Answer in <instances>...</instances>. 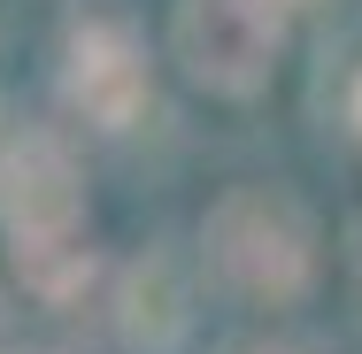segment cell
Instances as JSON below:
<instances>
[{"label": "cell", "instance_id": "cell-1", "mask_svg": "<svg viewBox=\"0 0 362 354\" xmlns=\"http://www.w3.org/2000/svg\"><path fill=\"white\" fill-rule=\"evenodd\" d=\"M316 216L293 201L286 185H231L201 216V278L231 308H300L316 285Z\"/></svg>", "mask_w": 362, "mask_h": 354}, {"label": "cell", "instance_id": "cell-2", "mask_svg": "<svg viewBox=\"0 0 362 354\" xmlns=\"http://www.w3.org/2000/svg\"><path fill=\"white\" fill-rule=\"evenodd\" d=\"M286 8L278 0H177L170 8V62L209 100H255L286 62Z\"/></svg>", "mask_w": 362, "mask_h": 354}, {"label": "cell", "instance_id": "cell-3", "mask_svg": "<svg viewBox=\"0 0 362 354\" xmlns=\"http://www.w3.org/2000/svg\"><path fill=\"white\" fill-rule=\"evenodd\" d=\"M62 100H70V116H85L93 131H132L146 116V100H154V70H146V47L132 23H116V16H85L70 39H62Z\"/></svg>", "mask_w": 362, "mask_h": 354}, {"label": "cell", "instance_id": "cell-4", "mask_svg": "<svg viewBox=\"0 0 362 354\" xmlns=\"http://www.w3.org/2000/svg\"><path fill=\"white\" fill-rule=\"evenodd\" d=\"M0 231L16 239H70L85 231V177L77 154L39 124L0 131Z\"/></svg>", "mask_w": 362, "mask_h": 354}, {"label": "cell", "instance_id": "cell-5", "mask_svg": "<svg viewBox=\"0 0 362 354\" xmlns=\"http://www.w3.org/2000/svg\"><path fill=\"white\" fill-rule=\"evenodd\" d=\"M116 324H124L132 347H170V339L185 331V285H177V270H170L162 254L132 262V278L116 293Z\"/></svg>", "mask_w": 362, "mask_h": 354}, {"label": "cell", "instance_id": "cell-6", "mask_svg": "<svg viewBox=\"0 0 362 354\" xmlns=\"http://www.w3.org/2000/svg\"><path fill=\"white\" fill-rule=\"evenodd\" d=\"M8 254H16L23 293H39V300H77L93 285V270H100V254H93L85 231H70V239H16Z\"/></svg>", "mask_w": 362, "mask_h": 354}, {"label": "cell", "instance_id": "cell-7", "mask_svg": "<svg viewBox=\"0 0 362 354\" xmlns=\"http://www.w3.org/2000/svg\"><path fill=\"white\" fill-rule=\"evenodd\" d=\"M216 354H300V347H286V339H270V331H239V339H223Z\"/></svg>", "mask_w": 362, "mask_h": 354}, {"label": "cell", "instance_id": "cell-8", "mask_svg": "<svg viewBox=\"0 0 362 354\" xmlns=\"http://www.w3.org/2000/svg\"><path fill=\"white\" fill-rule=\"evenodd\" d=\"M347 124H355V139H362V70H355V85H347Z\"/></svg>", "mask_w": 362, "mask_h": 354}, {"label": "cell", "instance_id": "cell-9", "mask_svg": "<svg viewBox=\"0 0 362 354\" xmlns=\"http://www.w3.org/2000/svg\"><path fill=\"white\" fill-rule=\"evenodd\" d=\"M347 270L362 278V216H355V231H347Z\"/></svg>", "mask_w": 362, "mask_h": 354}, {"label": "cell", "instance_id": "cell-10", "mask_svg": "<svg viewBox=\"0 0 362 354\" xmlns=\"http://www.w3.org/2000/svg\"><path fill=\"white\" fill-rule=\"evenodd\" d=\"M278 8H286V16H300V8H316V0H278Z\"/></svg>", "mask_w": 362, "mask_h": 354}]
</instances>
